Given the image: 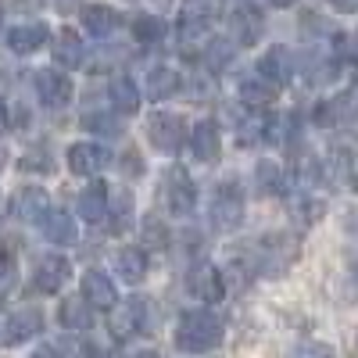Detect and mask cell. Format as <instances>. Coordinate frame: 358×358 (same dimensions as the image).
<instances>
[{
	"mask_svg": "<svg viewBox=\"0 0 358 358\" xmlns=\"http://www.w3.org/2000/svg\"><path fill=\"white\" fill-rule=\"evenodd\" d=\"M0 25H4V8H0Z\"/></svg>",
	"mask_w": 358,
	"mask_h": 358,
	"instance_id": "44",
	"label": "cell"
},
{
	"mask_svg": "<svg viewBox=\"0 0 358 358\" xmlns=\"http://www.w3.org/2000/svg\"><path fill=\"white\" fill-rule=\"evenodd\" d=\"M83 297L94 308H115V301H118V294H115V283H111V276L108 273H101V268H90V273L83 276Z\"/></svg>",
	"mask_w": 358,
	"mask_h": 358,
	"instance_id": "11",
	"label": "cell"
},
{
	"mask_svg": "<svg viewBox=\"0 0 358 358\" xmlns=\"http://www.w3.org/2000/svg\"><path fill=\"white\" fill-rule=\"evenodd\" d=\"M94 305L86 301V297H79V301H62V308H57V319H62L65 330H90L94 326V312H90Z\"/></svg>",
	"mask_w": 358,
	"mask_h": 358,
	"instance_id": "21",
	"label": "cell"
},
{
	"mask_svg": "<svg viewBox=\"0 0 358 358\" xmlns=\"http://www.w3.org/2000/svg\"><path fill=\"white\" fill-rule=\"evenodd\" d=\"M268 4H273V8H294L297 0H268Z\"/></svg>",
	"mask_w": 358,
	"mask_h": 358,
	"instance_id": "38",
	"label": "cell"
},
{
	"mask_svg": "<svg viewBox=\"0 0 358 358\" xmlns=\"http://www.w3.org/2000/svg\"><path fill=\"white\" fill-rule=\"evenodd\" d=\"M179 86H183V79H179V72H172V69H155L151 76H147V94H151L155 101H165V97L179 94Z\"/></svg>",
	"mask_w": 358,
	"mask_h": 358,
	"instance_id": "27",
	"label": "cell"
},
{
	"mask_svg": "<svg viewBox=\"0 0 358 358\" xmlns=\"http://www.w3.org/2000/svg\"><path fill=\"white\" fill-rule=\"evenodd\" d=\"M143 319H147V301H143V297H129V301L111 315V334H115V341H129V337L143 334V326H147Z\"/></svg>",
	"mask_w": 358,
	"mask_h": 358,
	"instance_id": "6",
	"label": "cell"
},
{
	"mask_svg": "<svg viewBox=\"0 0 358 358\" xmlns=\"http://www.w3.org/2000/svg\"><path fill=\"white\" fill-rule=\"evenodd\" d=\"M315 115H319V126L355 122V118H358V83H355V86H348L344 94H337L330 104H322Z\"/></svg>",
	"mask_w": 358,
	"mask_h": 358,
	"instance_id": "9",
	"label": "cell"
},
{
	"mask_svg": "<svg viewBox=\"0 0 358 358\" xmlns=\"http://www.w3.org/2000/svg\"><path fill=\"white\" fill-rule=\"evenodd\" d=\"M208 22H212V4H208V0H190V4L183 8V15H179V29H183V36L204 33Z\"/></svg>",
	"mask_w": 358,
	"mask_h": 358,
	"instance_id": "23",
	"label": "cell"
},
{
	"mask_svg": "<svg viewBox=\"0 0 358 358\" xmlns=\"http://www.w3.org/2000/svg\"><path fill=\"white\" fill-rule=\"evenodd\" d=\"M258 76H265L268 83H276L283 86L287 76H290V62H287V50L283 47H273L265 57H262V65H258Z\"/></svg>",
	"mask_w": 358,
	"mask_h": 358,
	"instance_id": "26",
	"label": "cell"
},
{
	"mask_svg": "<svg viewBox=\"0 0 358 358\" xmlns=\"http://www.w3.org/2000/svg\"><path fill=\"white\" fill-rule=\"evenodd\" d=\"M165 204L172 215H190L194 204H197V190L190 183V176L183 169H172L165 176Z\"/></svg>",
	"mask_w": 358,
	"mask_h": 358,
	"instance_id": "4",
	"label": "cell"
},
{
	"mask_svg": "<svg viewBox=\"0 0 358 358\" xmlns=\"http://www.w3.org/2000/svg\"><path fill=\"white\" fill-rule=\"evenodd\" d=\"M118 11L108 8V4H86L83 8V25H86V33H94V36H111L115 29H118Z\"/></svg>",
	"mask_w": 358,
	"mask_h": 358,
	"instance_id": "18",
	"label": "cell"
},
{
	"mask_svg": "<svg viewBox=\"0 0 358 358\" xmlns=\"http://www.w3.org/2000/svg\"><path fill=\"white\" fill-rule=\"evenodd\" d=\"M108 94H111V104H115V111H118V115H133V111L140 108V90H136V83H133L129 76L115 79Z\"/></svg>",
	"mask_w": 358,
	"mask_h": 358,
	"instance_id": "25",
	"label": "cell"
},
{
	"mask_svg": "<svg viewBox=\"0 0 358 358\" xmlns=\"http://www.w3.org/2000/svg\"><path fill=\"white\" fill-rule=\"evenodd\" d=\"M8 280H11V258H8V251H0V287Z\"/></svg>",
	"mask_w": 358,
	"mask_h": 358,
	"instance_id": "37",
	"label": "cell"
},
{
	"mask_svg": "<svg viewBox=\"0 0 358 358\" xmlns=\"http://www.w3.org/2000/svg\"><path fill=\"white\" fill-rule=\"evenodd\" d=\"M133 36L143 40V43H158V40H165V22L155 18V15H140L133 22Z\"/></svg>",
	"mask_w": 358,
	"mask_h": 358,
	"instance_id": "29",
	"label": "cell"
},
{
	"mask_svg": "<svg viewBox=\"0 0 358 358\" xmlns=\"http://www.w3.org/2000/svg\"><path fill=\"white\" fill-rule=\"evenodd\" d=\"M83 40L72 33V29H62V33L54 36V62L65 65V69H79L83 65Z\"/></svg>",
	"mask_w": 358,
	"mask_h": 358,
	"instance_id": "19",
	"label": "cell"
},
{
	"mask_svg": "<svg viewBox=\"0 0 358 358\" xmlns=\"http://www.w3.org/2000/svg\"><path fill=\"white\" fill-rule=\"evenodd\" d=\"M351 276H355V283H358V265H355V273H351Z\"/></svg>",
	"mask_w": 358,
	"mask_h": 358,
	"instance_id": "43",
	"label": "cell"
},
{
	"mask_svg": "<svg viewBox=\"0 0 358 358\" xmlns=\"http://www.w3.org/2000/svg\"><path fill=\"white\" fill-rule=\"evenodd\" d=\"M43 330V315L33 312V308H25V312H15L8 319V330H4V344H25V341H33L36 334Z\"/></svg>",
	"mask_w": 358,
	"mask_h": 358,
	"instance_id": "14",
	"label": "cell"
},
{
	"mask_svg": "<svg viewBox=\"0 0 358 358\" xmlns=\"http://www.w3.org/2000/svg\"><path fill=\"white\" fill-rule=\"evenodd\" d=\"M143 244L147 248H165L169 244V229H165V222L158 215H147L143 219Z\"/></svg>",
	"mask_w": 358,
	"mask_h": 358,
	"instance_id": "31",
	"label": "cell"
},
{
	"mask_svg": "<svg viewBox=\"0 0 358 358\" xmlns=\"http://www.w3.org/2000/svg\"><path fill=\"white\" fill-rule=\"evenodd\" d=\"M43 40H47V25H15L8 36V47L15 54H33L36 47H43Z\"/></svg>",
	"mask_w": 358,
	"mask_h": 358,
	"instance_id": "24",
	"label": "cell"
},
{
	"mask_svg": "<svg viewBox=\"0 0 358 358\" xmlns=\"http://www.w3.org/2000/svg\"><path fill=\"white\" fill-rule=\"evenodd\" d=\"M297 236L294 233H273V236H265L262 241V268L268 276H280V273H287V268L294 265V258H297Z\"/></svg>",
	"mask_w": 358,
	"mask_h": 358,
	"instance_id": "2",
	"label": "cell"
},
{
	"mask_svg": "<svg viewBox=\"0 0 358 358\" xmlns=\"http://www.w3.org/2000/svg\"><path fill=\"white\" fill-rule=\"evenodd\" d=\"M22 169H50V155L43 151V147H36L29 158H22Z\"/></svg>",
	"mask_w": 358,
	"mask_h": 358,
	"instance_id": "35",
	"label": "cell"
},
{
	"mask_svg": "<svg viewBox=\"0 0 358 358\" xmlns=\"http://www.w3.org/2000/svg\"><path fill=\"white\" fill-rule=\"evenodd\" d=\"M190 147H194V155L201 162H215L219 151H222V140H219V126L212 122V118H204V122L194 126L190 133Z\"/></svg>",
	"mask_w": 358,
	"mask_h": 358,
	"instance_id": "15",
	"label": "cell"
},
{
	"mask_svg": "<svg viewBox=\"0 0 358 358\" xmlns=\"http://www.w3.org/2000/svg\"><path fill=\"white\" fill-rule=\"evenodd\" d=\"M115 268H118V276H122L126 283H143V276H147V255L140 248H122L115 255Z\"/></svg>",
	"mask_w": 358,
	"mask_h": 358,
	"instance_id": "20",
	"label": "cell"
},
{
	"mask_svg": "<svg viewBox=\"0 0 358 358\" xmlns=\"http://www.w3.org/2000/svg\"><path fill=\"white\" fill-rule=\"evenodd\" d=\"M255 176H258V190L262 194H280L283 190V172H280L276 162H258Z\"/></svg>",
	"mask_w": 358,
	"mask_h": 358,
	"instance_id": "30",
	"label": "cell"
},
{
	"mask_svg": "<svg viewBox=\"0 0 358 358\" xmlns=\"http://www.w3.org/2000/svg\"><path fill=\"white\" fill-rule=\"evenodd\" d=\"M229 33L236 36V43L255 47V43L262 40V33H265V18H262V11L251 8V4L236 8V11L229 15Z\"/></svg>",
	"mask_w": 358,
	"mask_h": 358,
	"instance_id": "8",
	"label": "cell"
},
{
	"mask_svg": "<svg viewBox=\"0 0 358 358\" xmlns=\"http://www.w3.org/2000/svg\"><path fill=\"white\" fill-rule=\"evenodd\" d=\"M69 273H72L69 258H62V255H47V258L36 265V290H40V294H57V290L65 287Z\"/></svg>",
	"mask_w": 358,
	"mask_h": 358,
	"instance_id": "12",
	"label": "cell"
},
{
	"mask_svg": "<svg viewBox=\"0 0 358 358\" xmlns=\"http://www.w3.org/2000/svg\"><path fill=\"white\" fill-rule=\"evenodd\" d=\"M108 212H111L108 187L101 183V179H94V183L79 194V215H83L86 222H101V219H108Z\"/></svg>",
	"mask_w": 358,
	"mask_h": 358,
	"instance_id": "16",
	"label": "cell"
},
{
	"mask_svg": "<svg viewBox=\"0 0 358 358\" xmlns=\"http://www.w3.org/2000/svg\"><path fill=\"white\" fill-rule=\"evenodd\" d=\"M355 358H358V337H355Z\"/></svg>",
	"mask_w": 358,
	"mask_h": 358,
	"instance_id": "45",
	"label": "cell"
},
{
	"mask_svg": "<svg viewBox=\"0 0 358 358\" xmlns=\"http://www.w3.org/2000/svg\"><path fill=\"white\" fill-rule=\"evenodd\" d=\"M155 4H158V8H162V4H169V0H155Z\"/></svg>",
	"mask_w": 358,
	"mask_h": 358,
	"instance_id": "46",
	"label": "cell"
},
{
	"mask_svg": "<svg viewBox=\"0 0 358 358\" xmlns=\"http://www.w3.org/2000/svg\"><path fill=\"white\" fill-rule=\"evenodd\" d=\"M29 358H54L50 351H36V355H29Z\"/></svg>",
	"mask_w": 358,
	"mask_h": 358,
	"instance_id": "42",
	"label": "cell"
},
{
	"mask_svg": "<svg viewBox=\"0 0 358 358\" xmlns=\"http://www.w3.org/2000/svg\"><path fill=\"white\" fill-rule=\"evenodd\" d=\"M36 94L47 108H65L72 101V83L62 72H40L36 76Z\"/></svg>",
	"mask_w": 358,
	"mask_h": 358,
	"instance_id": "13",
	"label": "cell"
},
{
	"mask_svg": "<svg viewBox=\"0 0 358 358\" xmlns=\"http://www.w3.org/2000/svg\"><path fill=\"white\" fill-rule=\"evenodd\" d=\"M219 341H222V319L215 312L197 308V312L179 315V326H176V348L179 351L201 355V351H212Z\"/></svg>",
	"mask_w": 358,
	"mask_h": 358,
	"instance_id": "1",
	"label": "cell"
},
{
	"mask_svg": "<svg viewBox=\"0 0 358 358\" xmlns=\"http://www.w3.org/2000/svg\"><path fill=\"white\" fill-rule=\"evenodd\" d=\"M229 54H233V43L215 40L212 47H208V65H212V69H222V65L229 62Z\"/></svg>",
	"mask_w": 358,
	"mask_h": 358,
	"instance_id": "33",
	"label": "cell"
},
{
	"mask_svg": "<svg viewBox=\"0 0 358 358\" xmlns=\"http://www.w3.org/2000/svg\"><path fill=\"white\" fill-rule=\"evenodd\" d=\"M111 162V151L101 143H72L69 147V169L72 176H94Z\"/></svg>",
	"mask_w": 358,
	"mask_h": 358,
	"instance_id": "7",
	"label": "cell"
},
{
	"mask_svg": "<svg viewBox=\"0 0 358 358\" xmlns=\"http://www.w3.org/2000/svg\"><path fill=\"white\" fill-rule=\"evenodd\" d=\"M244 219V194L236 190L233 183L215 190V204H212V222L219 229H236Z\"/></svg>",
	"mask_w": 358,
	"mask_h": 358,
	"instance_id": "5",
	"label": "cell"
},
{
	"mask_svg": "<svg viewBox=\"0 0 358 358\" xmlns=\"http://www.w3.org/2000/svg\"><path fill=\"white\" fill-rule=\"evenodd\" d=\"M133 358H162V355H158V351H136Z\"/></svg>",
	"mask_w": 358,
	"mask_h": 358,
	"instance_id": "39",
	"label": "cell"
},
{
	"mask_svg": "<svg viewBox=\"0 0 358 358\" xmlns=\"http://www.w3.org/2000/svg\"><path fill=\"white\" fill-rule=\"evenodd\" d=\"M147 136H151V143L158 147L162 155H176L179 147H183V140H187V122L179 115L158 111L151 122H147Z\"/></svg>",
	"mask_w": 358,
	"mask_h": 358,
	"instance_id": "3",
	"label": "cell"
},
{
	"mask_svg": "<svg viewBox=\"0 0 358 358\" xmlns=\"http://www.w3.org/2000/svg\"><path fill=\"white\" fill-rule=\"evenodd\" d=\"M4 162H8V147L0 143V169H4Z\"/></svg>",
	"mask_w": 358,
	"mask_h": 358,
	"instance_id": "40",
	"label": "cell"
},
{
	"mask_svg": "<svg viewBox=\"0 0 358 358\" xmlns=\"http://www.w3.org/2000/svg\"><path fill=\"white\" fill-rule=\"evenodd\" d=\"M111 215H115V229H122V226H126V219L133 215V197H129V190H118V194H115Z\"/></svg>",
	"mask_w": 358,
	"mask_h": 358,
	"instance_id": "32",
	"label": "cell"
},
{
	"mask_svg": "<svg viewBox=\"0 0 358 358\" xmlns=\"http://www.w3.org/2000/svg\"><path fill=\"white\" fill-rule=\"evenodd\" d=\"M241 97L248 104H268V101H276V83H268L265 76L262 79H244L241 83Z\"/></svg>",
	"mask_w": 358,
	"mask_h": 358,
	"instance_id": "28",
	"label": "cell"
},
{
	"mask_svg": "<svg viewBox=\"0 0 358 358\" xmlns=\"http://www.w3.org/2000/svg\"><path fill=\"white\" fill-rule=\"evenodd\" d=\"M187 287H190L194 297H201V301H222V294H226L222 273L215 265H197L194 273L187 276Z\"/></svg>",
	"mask_w": 358,
	"mask_h": 358,
	"instance_id": "10",
	"label": "cell"
},
{
	"mask_svg": "<svg viewBox=\"0 0 358 358\" xmlns=\"http://www.w3.org/2000/svg\"><path fill=\"white\" fill-rule=\"evenodd\" d=\"M43 236L50 244H76V222L69 212H47L43 215Z\"/></svg>",
	"mask_w": 358,
	"mask_h": 358,
	"instance_id": "22",
	"label": "cell"
},
{
	"mask_svg": "<svg viewBox=\"0 0 358 358\" xmlns=\"http://www.w3.org/2000/svg\"><path fill=\"white\" fill-rule=\"evenodd\" d=\"M8 122V108H4V101H0V126Z\"/></svg>",
	"mask_w": 358,
	"mask_h": 358,
	"instance_id": "41",
	"label": "cell"
},
{
	"mask_svg": "<svg viewBox=\"0 0 358 358\" xmlns=\"http://www.w3.org/2000/svg\"><path fill=\"white\" fill-rule=\"evenodd\" d=\"M330 8L341 11V15H355L358 11V0H330Z\"/></svg>",
	"mask_w": 358,
	"mask_h": 358,
	"instance_id": "36",
	"label": "cell"
},
{
	"mask_svg": "<svg viewBox=\"0 0 358 358\" xmlns=\"http://www.w3.org/2000/svg\"><path fill=\"white\" fill-rule=\"evenodd\" d=\"M11 212H15L18 219H25V222L43 219V215H47V194H43L40 187H25V190H18V194L11 197Z\"/></svg>",
	"mask_w": 358,
	"mask_h": 358,
	"instance_id": "17",
	"label": "cell"
},
{
	"mask_svg": "<svg viewBox=\"0 0 358 358\" xmlns=\"http://www.w3.org/2000/svg\"><path fill=\"white\" fill-rule=\"evenodd\" d=\"M290 358H337L334 348H326V344H301V348H294Z\"/></svg>",
	"mask_w": 358,
	"mask_h": 358,
	"instance_id": "34",
	"label": "cell"
}]
</instances>
